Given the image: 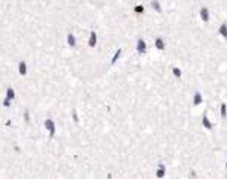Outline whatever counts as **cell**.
Returning a JSON list of instances; mask_svg holds the SVG:
<instances>
[{
	"mask_svg": "<svg viewBox=\"0 0 227 179\" xmlns=\"http://www.w3.org/2000/svg\"><path fill=\"white\" fill-rule=\"evenodd\" d=\"M209 11H208V8H202L200 9V19L203 21V22H209Z\"/></svg>",
	"mask_w": 227,
	"mask_h": 179,
	"instance_id": "1",
	"label": "cell"
},
{
	"mask_svg": "<svg viewBox=\"0 0 227 179\" xmlns=\"http://www.w3.org/2000/svg\"><path fill=\"white\" fill-rule=\"evenodd\" d=\"M202 125H203L206 130H212V128H214V124L209 121V118H208L206 113H203V117H202Z\"/></svg>",
	"mask_w": 227,
	"mask_h": 179,
	"instance_id": "2",
	"label": "cell"
},
{
	"mask_svg": "<svg viewBox=\"0 0 227 179\" xmlns=\"http://www.w3.org/2000/svg\"><path fill=\"white\" fill-rule=\"evenodd\" d=\"M218 33H220V36H221L223 39H227V22L226 21L221 22V25H220V29H218Z\"/></svg>",
	"mask_w": 227,
	"mask_h": 179,
	"instance_id": "3",
	"label": "cell"
},
{
	"mask_svg": "<svg viewBox=\"0 0 227 179\" xmlns=\"http://www.w3.org/2000/svg\"><path fill=\"white\" fill-rule=\"evenodd\" d=\"M202 103H203V96H202V94H200V93L197 91V93L194 94V100H193V105H194V106H199V105H202Z\"/></svg>",
	"mask_w": 227,
	"mask_h": 179,
	"instance_id": "4",
	"label": "cell"
},
{
	"mask_svg": "<svg viewBox=\"0 0 227 179\" xmlns=\"http://www.w3.org/2000/svg\"><path fill=\"white\" fill-rule=\"evenodd\" d=\"M221 118L227 120V105L224 102H221Z\"/></svg>",
	"mask_w": 227,
	"mask_h": 179,
	"instance_id": "5",
	"label": "cell"
},
{
	"mask_svg": "<svg viewBox=\"0 0 227 179\" xmlns=\"http://www.w3.org/2000/svg\"><path fill=\"white\" fill-rule=\"evenodd\" d=\"M145 46H146V45H145V42H143L142 39H139V42H138V51H139L140 54L145 52Z\"/></svg>",
	"mask_w": 227,
	"mask_h": 179,
	"instance_id": "6",
	"label": "cell"
},
{
	"mask_svg": "<svg viewBox=\"0 0 227 179\" xmlns=\"http://www.w3.org/2000/svg\"><path fill=\"white\" fill-rule=\"evenodd\" d=\"M156 46H157L158 49H163V48H164V42H163V40H161L160 37H158L157 40H156Z\"/></svg>",
	"mask_w": 227,
	"mask_h": 179,
	"instance_id": "7",
	"label": "cell"
},
{
	"mask_svg": "<svg viewBox=\"0 0 227 179\" xmlns=\"http://www.w3.org/2000/svg\"><path fill=\"white\" fill-rule=\"evenodd\" d=\"M174 73H175V76H181V70L178 67H174Z\"/></svg>",
	"mask_w": 227,
	"mask_h": 179,
	"instance_id": "8",
	"label": "cell"
},
{
	"mask_svg": "<svg viewBox=\"0 0 227 179\" xmlns=\"http://www.w3.org/2000/svg\"><path fill=\"white\" fill-rule=\"evenodd\" d=\"M226 169H227V161H226Z\"/></svg>",
	"mask_w": 227,
	"mask_h": 179,
	"instance_id": "9",
	"label": "cell"
},
{
	"mask_svg": "<svg viewBox=\"0 0 227 179\" xmlns=\"http://www.w3.org/2000/svg\"><path fill=\"white\" fill-rule=\"evenodd\" d=\"M226 155H227V151H226Z\"/></svg>",
	"mask_w": 227,
	"mask_h": 179,
	"instance_id": "10",
	"label": "cell"
}]
</instances>
